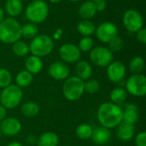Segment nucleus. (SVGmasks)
<instances>
[{
	"mask_svg": "<svg viewBox=\"0 0 146 146\" xmlns=\"http://www.w3.org/2000/svg\"><path fill=\"white\" fill-rule=\"evenodd\" d=\"M122 109L111 102L102 104L98 110V119L102 127L110 129L116 127L122 121Z\"/></svg>",
	"mask_w": 146,
	"mask_h": 146,
	"instance_id": "1",
	"label": "nucleus"
},
{
	"mask_svg": "<svg viewBox=\"0 0 146 146\" xmlns=\"http://www.w3.org/2000/svg\"><path fill=\"white\" fill-rule=\"evenodd\" d=\"M21 38V25L15 19L9 17L0 23V41L14 44Z\"/></svg>",
	"mask_w": 146,
	"mask_h": 146,
	"instance_id": "2",
	"label": "nucleus"
},
{
	"mask_svg": "<svg viewBox=\"0 0 146 146\" xmlns=\"http://www.w3.org/2000/svg\"><path fill=\"white\" fill-rule=\"evenodd\" d=\"M49 15V6L44 0H33L26 8V18L32 23L38 24L46 20Z\"/></svg>",
	"mask_w": 146,
	"mask_h": 146,
	"instance_id": "3",
	"label": "nucleus"
},
{
	"mask_svg": "<svg viewBox=\"0 0 146 146\" xmlns=\"http://www.w3.org/2000/svg\"><path fill=\"white\" fill-rule=\"evenodd\" d=\"M84 82L77 76L67 78L62 86V93L65 98L71 102L79 100L85 92Z\"/></svg>",
	"mask_w": 146,
	"mask_h": 146,
	"instance_id": "4",
	"label": "nucleus"
},
{
	"mask_svg": "<svg viewBox=\"0 0 146 146\" xmlns=\"http://www.w3.org/2000/svg\"><path fill=\"white\" fill-rule=\"evenodd\" d=\"M23 92L21 88L16 85H9L3 89L0 94V103L6 110L16 108L21 103Z\"/></svg>",
	"mask_w": 146,
	"mask_h": 146,
	"instance_id": "5",
	"label": "nucleus"
},
{
	"mask_svg": "<svg viewBox=\"0 0 146 146\" xmlns=\"http://www.w3.org/2000/svg\"><path fill=\"white\" fill-rule=\"evenodd\" d=\"M54 43L52 38L46 34H39L35 36L29 45V51L36 56H46L52 52Z\"/></svg>",
	"mask_w": 146,
	"mask_h": 146,
	"instance_id": "6",
	"label": "nucleus"
},
{
	"mask_svg": "<svg viewBox=\"0 0 146 146\" xmlns=\"http://www.w3.org/2000/svg\"><path fill=\"white\" fill-rule=\"evenodd\" d=\"M126 91L134 97H144L146 94V77L142 74H133L126 82Z\"/></svg>",
	"mask_w": 146,
	"mask_h": 146,
	"instance_id": "7",
	"label": "nucleus"
},
{
	"mask_svg": "<svg viewBox=\"0 0 146 146\" xmlns=\"http://www.w3.org/2000/svg\"><path fill=\"white\" fill-rule=\"evenodd\" d=\"M125 28L130 33H137L144 27L143 15L136 9L127 10L122 16Z\"/></svg>",
	"mask_w": 146,
	"mask_h": 146,
	"instance_id": "8",
	"label": "nucleus"
},
{
	"mask_svg": "<svg viewBox=\"0 0 146 146\" xmlns=\"http://www.w3.org/2000/svg\"><path fill=\"white\" fill-rule=\"evenodd\" d=\"M90 59L98 67H107L113 62V53L104 46H97L90 50Z\"/></svg>",
	"mask_w": 146,
	"mask_h": 146,
	"instance_id": "9",
	"label": "nucleus"
},
{
	"mask_svg": "<svg viewBox=\"0 0 146 146\" xmlns=\"http://www.w3.org/2000/svg\"><path fill=\"white\" fill-rule=\"evenodd\" d=\"M97 38L103 43H109L112 38L117 36L118 28L116 25L110 21L101 23L95 31Z\"/></svg>",
	"mask_w": 146,
	"mask_h": 146,
	"instance_id": "10",
	"label": "nucleus"
},
{
	"mask_svg": "<svg viewBox=\"0 0 146 146\" xmlns=\"http://www.w3.org/2000/svg\"><path fill=\"white\" fill-rule=\"evenodd\" d=\"M80 49L74 44L67 43L59 48V56L61 59L67 63L77 62L80 58Z\"/></svg>",
	"mask_w": 146,
	"mask_h": 146,
	"instance_id": "11",
	"label": "nucleus"
},
{
	"mask_svg": "<svg viewBox=\"0 0 146 146\" xmlns=\"http://www.w3.org/2000/svg\"><path fill=\"white\" fill-rule=\"evenodd\" d=\"M107 77L110 81L113 83L121 82L126 75V67L123 62L115 61L107 66Z\"/></svg>",
	"mask_w": 146,
	"mask_h": 146,
	"instance_id": "12",
	"label": "nucleus"
},
{
	"mask_svg": "<svg viewBox=\"0 0 146 146\" xmlns=\"http://www.w3.org/2000/svg\"><path fill=\"white\" fill-rule=\"evenodd\" d=\"M0 130L2 134L13 137L21 132V123L15 117H6L0 123Z\"/></svg>",
	"mask_w": 146,
	"mask_h": 146,
	"instance_id": "13",
	"label": "nucleus"
},
{
	"mask_svg": "<svg viewBox=\"0 0 146 146\" xmlns=\"http://www.w3.org/2000/svg\"><path fill=\"white\" fill-rule=\"evenodd\" d=\"M48 74L56 80H65L69 77L70 69L62 62H54L49 66Z\"/></svg>",
	"mask_w": 146,
	"mask_h": 146,
	"instance_id": "14",
	"label": "nucleus"
},
{
	"mask_svg": "<svg viewBox=\"0 0 146 146\" xmlns=\"http://www.w3.org/2000/svg\"><path fill=\"white\" fill-rule=\"evenodd\" d=\"M116 127V136L120 140L123 142H128L134 137L135 127L133 125L121 121Z\"/></svg>",
	"mask_w": 146,
	"mask_h": 146,
	"instance_id": "15",
	"label": "nucleus"
},
{
	"mask_svg": "<svg viewBox=\"0 0 146 146\" xmlns=\"http://www.w3.org/2000/svg\"><path fill=\"white\" fill-rule=\"evenodd\" d=\"M111 138V133L110 129L105 128L104 127H96L92 131V134L91 139L92 141L98 145H104L110 142Z\"/></svg>",
	"mask_w": 146,
	"mask_h": 146,
	"instance_id": "16",
	"label": "nucleus"
},
{
	"mask_svg": "<svg viewBox=\"0 0 146 146\" xmlns=\"http://www.w3.org/2000/svg\"><path fill=\"white\" fill-rule=\"evenodd\" d=\"M122 115V121L134 125L139 118V108L134 104H127L125 106Z\"/></svg>",
	"mask_w": 146,
	"mask_h": 146,
	"instance_id": "17",
	"label": "nucleus"
},
{
	"mask_svg": "<svg viewBox=\"0 0 146 146\" xmlns=\"http://www.w3.org/2000/svg\"><path fill=\"white\" fill-rule=\"evenodd\" d=\"M75 74L78 78L82 80H87L91 79L92 75V68L90 62L87 61H79L75 66Z\"/></svg>",
	"mask_w": 146,
	"mask_h": 146,
	"instance_id": "18",
	"label": "nucleus"
},
{
	"mask_svg": "<svg viewBox=\"0 0 146 146\" xmlns=\"http://www.w3.org/2000/svg\"><path fill=\"white\" fill-rule=\"evenodd\" d=\"M97 12L98 10L95 3L91 0L82 3L79 8V14L83 20H89L92 18Z\"/></svg>",
	"mask_w": 146,
	"mask_h": 146,
	"instance_id": "19",
	"label": "nucleus"
},
{
	"mask_svg": "<svg viewBox=\"0 0 146 146\" xmlns=\"http://www.w3.org/2000/svg\"><path fill=\"white\" fill-rule=\"evenodd\" d=\"M25 68L30 74H37L40 73L43 68V62L40 57L32 55L27 58L25 62Z\"/></svg>",
	"mask_w": 146,
	"mask_h": 146,
	"instance_id": "20",
	"label": "nucleus"
},
{
	"mask_svg": "<svg viewBox=\"0 0 146 146\" xmlns=\"http://www.w3.org/2000/svg\"><path fill=\"white\" fill-rule=\"evenodd\" d=\"M58 143L59 138L54 132H45L37 139L38 146H57Z\"/></svg>",
	"mask_w": 146,
	"mask_h": 146,
	"instance_id": "21",
	"label": "nucleus"
},
{
	"mask_svg": "<svg viewBox=\"0 0 146 146\" xmlns=\"http://www.w3.org/2000/svg\"><path fill=\"white\" fill-rule=\"evenodd\" d=\"M23 9V4L21 0H6L5 2V11L12 16H18L21 15Z\"/></svg>",
	"mask_w": 146,
	"mask_h": 146,
	"instance_id": "22",
	"label": "nucleus"
},
{
	"mask_svg": "<svg viewBox=\"0 0 146 146\" xmlns=\"http://www.w3.org/2000/svg\"><path fill=\"white\" fill-rule=\"evenodd\" d=\"M77 30L84 37H90L95 33L96 26L90 20H82L78 23Z\"/></svg>",
	"mask_w": 146,
	"mask_h": 146,
	"instance_id": "23",
	"label": "nucleus"
},
{
	"mask_svg": "<svg viewBox=\"0 0 146 146\" xmlns=\"http://www.w3.org/2000/svg\"><path fill=\"white\" fill-rule=\"evenodd\" d=\"M33 80V77L32 74H30L27 70H21L17 74L15 77V85L21 88L27 87L32 84Z\"/></svg>",
	"mask_w": 146,
	"mask_h": 146,
	"instance_id": "24",
	"label": "nucleus"
},
{
	"mask_svg": "<svg viewBox=\"0 0 146 146\" xmlns=\"http://www.w3.org/2000/svg\"><path fill=\"white\" fill-rule=\"evenodd\" d=\"M127 98V92L126 89L121 87L114 88L110 93V98L111 100V103L117 105L124 103Z\"/></svg>",
	"mask_w": 146,
	"mask_h": 146,
	"instance_id": "25",
	"label": "nucleus"
},
{
	"mask_svg": "<svg viewBox=\"0 0 146 146\" xmlns=\"http://www.w3.org/2000/svg\"><path fill=\"white\" fill-rule=\"evenodd\" d=\"M22 115H24L27 117H34L36 116L40 110L39 105L33 101L26 102L21 105V108Z\"/></svg>",
	"mask_w": 146,
	"mask_h": 146,
	"instance_id": "26",
	"label": "nucleus"
},
{
	"mask_svg": "<svg viewBox=\"0 0 146 146\" xmlns=\"http://www.w3.org/2000/svg\"><path fill=\"white\" fill-rule=\"evenodd\" d=\"M92 131H93V128L92 127L91 125L86 124V123H83V124H80L76 128L75 134L80 139L86 140V139H91L92 134Z\"/></svg>",
	"mask_w": 146,
	"mask_h": 146,
	"instance_id": "27",
	"label": "nucleus"
},
{
	"mask_svg": "<svg viewBox=\"0 0 146 146\" xmlns=\"http://www.w3.org/2000/svg\"><path fill=\"white\" fill-rule=\"evenodd\" d=\"M12 51L16 56H19V57L26 56L30 52L29 51V45L23 41L18 40L13 44Z\"/></svg>",
	"mask_w": 146,
	"mask_h": 146,
	"instance_id": "28",
	"label": "nucleus"
},
{
	"mask_svg": "<svg viewBox=\"0 0 146 146\" xmlns=\"http://www.w3.org/2000/svg\"><path fill=\"white\" fill-rule=\"evenodd\" d=\"M38 28L36 24L28 22L21 26V37L27 38H33L35 36L38 35Z\"/></svg>",
	"mask_w": 146,
	"mask_h": 146,
	"instance_id": "29",
	"label": "nucleus"
},
{
	"mask_svg": "<svg viewBox=\"0 0 146 146\" xmlns=\"http://www.w3.org/2000/svg\"><path fill=\"white\" fill-rule=\"evenodd\" d=\"M144 68H145V60L141 56H135L129 62V69L133 74H141Z\"/></svg>",
	"mask_w": 146,
	"mask_h": 146,
	"instance_id": "30",
	"label": "nucleus"
},
{
	"mask_svg": "<svg viewBox=\"0 0 146 146\" xmlns=\"http://www.w3.org/2000/svg\"><path fill=\"white\" fill-rule=\"evenodd\" d=\"M84 88L85 92H86L89 94H95L97 93L100 89V84L97 80L94 79H89L84 82Z\"/></svg>",
	"mask_w": 146,
	"mask_h": 146,
	"instance_id": "31",
	"label": "nucleus"
},
{
	"mask_svg": "<svg viewBox=\"0 0 146 146\" xmlns=\"http://www.w3.org/2000/svg\"><path fill=\"white\" fill-rule=\"evenodd\" d=\"M12 74L5 68H0V88H5L11 85Z\"/></svg>",
	"mask_w": 146,
	"mask_h": 146,
	"instance_id": "32",
	"label": "nucleus"
},
{
	"mask_svg": "<svg viewBox=\"0 0 146 146\" xmlns=\"http://www.w3.org/2000/svg\"><path fill=\"white\" fill-rule=\"evenodd\" d=\"M108 44H109L108 49L113 53V52H118L122 50L123 45H124V41L121 37L115 36Z\"/></svg>",
	"mask_w": 146,
	"mask_h": 146,
	"instance_id": "33",
	"label": "nucleus"
},
{
	"mask_svg": "<svg viewBox=\"0 0 146 146\" xmlns=\"http://www.w3.org/2000/svg\"><path fill=\"white\" fill-rule=\"evenodd\" d=\"M93 44H94V41L92 38L90 37H83L79 43V46L78 48L80 49V50L81 51H90L92 48H93Z\"/></svg>",
	"mask_w": 146,
	"mask_h": 146,
	"instance_id": "34",
	"label": "nucleus"
},
{
	"mask_svg": "<svg viewBox=\"0 0 146 146\" xmlns=\"http://www.w3.org/2000/svg\"><path fill=\"white\" fill-rule=\"evenodd\" d=\"M135 145L136 146H146V133L141 132L137 134L135 138Z\"/></svg>",
	"mask_w": 146,
	"mask_h": 146,
	"instance_id": "35",
	"label": "nucleus"
},
{
	"mask_svg": "<svg viewBox=\"0 0 146 146\" xmlns=\"http://www.w3.org/2000/svg\"><path fill=\"white\" fill-rule=\"evenodd\" d=\"M136 38L137 39L142 43V44H145L146 43V29L145 28H141L140 30H139L136 33Z\"/></svg>",
	"mask_w": 146,
	"mask_h": 146,
	"instance_id": "36",
	"label": "nucleus"
},
{
	"mask_svg": "<svg viewBox=\"0 0 146 146\" xmlns=\"http://www.w3.org/2000/svg\"><path fill=\"white\" fill-rule=\"evenodd\" d=\"M95 5H96V8H97V10L98 11H103L106 9V1L105 0H98V1H95Z\"/></svg>",
	"mask_w": 146,
	"mask_h": 146,
	"instance_id": "37",
	"label": "nucleus"
},
{
	"mask_svg": "<svg viewBox=\"0 0 146 146\" xmlns=\"http://www.w3.org/2000/svg\"><path fill=\"white\" fill-rule=\"evenodd\" d=\"M7 117V110L0 104V122Z\"/></svg>",
	"mask_w": 146,
	"mask_h": 146,
	"instance_id": "38",
	"label": "nucleus"
},
{
	"mask_svg": "<svg viewBox=\"0 0 146 146\" xmlns=\"http://www.w3.org/2000/svg\"><path fill=\"white\" fill-rule=\"evenodd\" d=\"M27 142L30 145H34L35 143H37V139L34 136L30 135L27 138Z\"/></svg>",
	"mask_w": 146,
	"mask_h": 146,
	"instance_id": "39",
	"label": "nucleus"
},
{
	"mask_svg": "<svg viewBox=\"0 0 146 146\" xmlns=\"http://www.w3.org/2000/svg\"><path fill=\"white\" fill-rule=\"evenodd\" d=\"M61 35H62V31L59 29V30H57V31H56V33H54V38H57V39H59L60 38H61Z\"/></svg>",
	"mask_w": 146,
	"mask_h": 146,
	"instance_id": "40",
	"label": "nucleus"
},
{
	"mask_svg": "<svg viewBox=\"0 0 146 146\" xmlns=\"http://www.w3.org/2000/svg\"><path fill=\"white\" fill-rule=\"evenodd\" d=\"M3 19H4V11H3V9L0 7V23L3 21Z\"/></svg>",
	"mask_w": 146,
	"mask_h": 146,
	"instance_id": "41",
	"label": "nucleus"
},
{
	"mask_svg": "<svg viewBox=\"0 0 146 146\" xmlns=\"http://www.w3.org/2000/svg\"><path fill=\"white\" fill-rule=\"evenodd\" d=\"M7 146H23V145H22V144H21L20 142H15V141H14V142L9 143V144Z\"/></svg>",
	"mask_w": 146,
	"mask_h": 146,
	"instance_id": "42",
	"label": "nucleus"
},
{
	"mask_svg": "<svg viewBox=\"0 0 146 146\" xmlns=\"http://www.w3.org/2000/svg\"><path fill=\"white\" fill-rule=\"evenodd\" d=\"M50 3H60L62 0H49Z\"/></svg>",
	"mask_w": 146,
	"mask_h": 146,
	"instance_id": "43",
	"label": "nucleus"
},
{
	"mask_svg": "<svg viewBox=\"0 0 146 146\" xmlns=\"http://www.w3.org/2000/svg\"><path fill=\"white\" fill-rule=\"evenodd\" d=\"M68 1H70V2H78V1H80V0H68Z\"/></svg>",
	"mask_w": 146,
	"mask_h": 146,
	"instance_id": "44",
	"label": "nucleus"
},
{
	"mask_svg": "<svg viewBox=\"0 0 146 146\" xmlns=\"http://www.w3.org/2000/svg\"><path fill=\"white\" fill-rule=\"evenodd\" d=\"M1 135H2V133H1V130H0V139H1Z\"/></svg>",
	"mask_w": 146,
	"mask_h": 146,
	"instance_id": "45",
	"label": "nucleus"
},
{
	"mask_svg": "<svg viewBox=\"0 0 146 146\" xmlns=\"http://www.w3.org/2000/svg\"><path fill=\"white\" fill-rule=\"evenodd\" d=\"M91 1H93V2H95V1H98V0H91Z\"/></svg>",
	"mask_w": 146,
	"mask_h": 146,
	"instance_id": "46",
	"label": "nucleus"
},
{
	"mask_svg": "<svg viewBox=\"0 0 146 146\" xmlns=\"http://www.w3.org/2000/svg\"><path fill=\"white\" fill-rule=\"evenodd\" d=\"M0 94H1V91H0Z\"/></svg>",
	"mask_w": 146,
	"mask_h": 146,
	"instance_id": "47",
	"label": "nucleus"
}]
</instances>
